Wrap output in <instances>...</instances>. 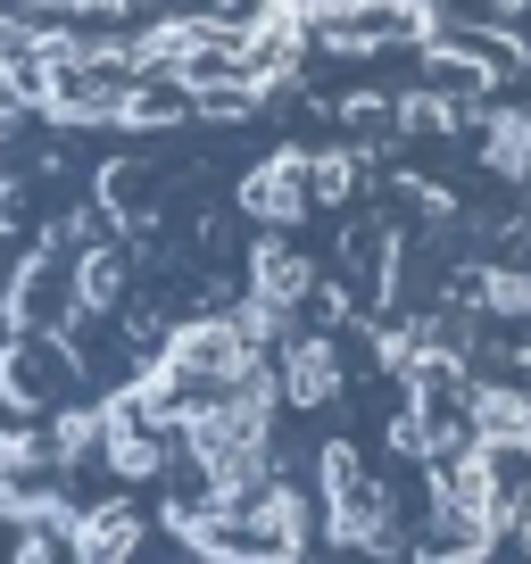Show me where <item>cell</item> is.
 <instances>
[{
	"label": "cell",
	"mask_w": 531,
	"mask_h": 564,
	"mask_svg": "<svg viewBox=\"0 0 531 564\" xmlns=\"http://www.w3.org/2000/svg\"><path fill=\"white\" fill-rule=\"evenodd\" d=\"M249 291H258V300H274V307H283V316H291V307H300L307 291H316V265H307L300 249L283 241V232L266 225V241L249 249Z\"/></svg>",
	"instance_id": "obj_5"
},
{
	"label": "cell",
	"mask_w": 531,
	"mask_h": 564,
	"mask_svg": "<svg viewBox=\"0 0 531 564\" xmlns=\"http://www.w3.org/2000/svg\"><path fill=\"white\" fill-rule=\"evenodd\" d=\"M117 291H124L117 258H108V249H91V258L75 265V300H84V307H108V300H117Z\"/></svg>",
	"instance_id": "obj_13"
},
{
	"label": "cell",
	"mask_w": 531,
	"mask_h": 564,
	"mask_svg": "<svg viewBox=\"0 0 531 564\" xmlns=\"http://www.w3.org/2000/svg\"><path fill=\"white\" fill-rule=\"evenodd\" d=\"M225 9H249V0H225Z\"/></svg>",
	"instance_id": "obj_18"
},
{
	"label": "cell",
	"mask_w": 531,
	"mask_h": 564,
	"mask_svg": "<svg viewBox=\"0 0 531 564\" xmlns=\"http://www.w3.org/2000/svg\"><path fill=\"white\" fill-rule=\"evenodd\" d=\"M457 117H465V108L457 100H432V91H408V100H399V124H408V133H448Z\"/></svg>",
	"instance_id": "obj_14"
},
{
	"label": "cell",
	"mask_w": 531,
	"mask_h": 564,
	"mask_svg": "<svg viewBox=\"0 0 531 564\" xmlns=\"http://www.w3.org/2000/svg\"><path fill=\"white\" fill-rule=\"evenodd\" d=\"M232 324H241V333L258 340V349H274V340H283V307H274V300H258V291H249V300L232 307Z\"/></svg>",
	"instance_id": "obj_15"
},
{
	"label": "cell",
	"mask_w": 531,
	"mask_h": 564,
	"mask_svg": "<svg viewBox=\"0 0 531 564\" xmlns=\"http://www.w3.org/2000/svg\"><path fill=\"white\" fill-rule=\"evenodd\" d=\"M465 423H474V441H531V399L523 390H465Z\"/></svg>",
	"instance_id": "obj_8"
},
{
	"label": "cell",
	"mask_w": 531,
	"mask_h": 564,
	"mask_svg": "<svg viewBox=\"0 0 531 564\" xmlns=\"http://www.w3.org/2000/svg\"><path fill=\"white\" fill-rule=\"evenodd\" d=\"M481 166L498 183H531V108H490L481 124Z\"/></svg>",
	"instance_id": "obj_6"
},
{
	"label": "cell",
	"mask_w": 531,
	"mask_h": 564,
	"mask_svg": "<svg viewBox=\"0 0 531 564\" xmlns=\"http://www.w3.org/2000/svg\"><path fill=\"white\" fill-rule=\"evenodd\" d=\"M514 531H523V547H531V498H523V514H514Z\"/></svg>",
	"instance_id": "obj_17"
},
{
	"label": "cell",
	"mask_w": 531,
	"mask_h": 564,
	"mask_svg": "<svg viewBox=\"0 0 531 564\" xmlns=\"http://www.w3.org/2000/svg\"><path fill=\"white\" fill-rule=\"evenodd\" d=\"M241 531H258V540H249L258 556H300L307 531H316V507H307V498L291 490L283 474H266L258 490L241 498Z\"/></svg>",
	"instance_id": "obj_3"
},
{
	"label": "cell",
	"mask_w": 531,
	"mask_h": 564,
	"mask_svg": "<svg viewBox=\"0 0 531 564\" xmlns=\"http://www.w3.org/2000/svg\"><path fill=\"white\" fill-rule=\"evenodd\" d=\"M349 192H357V150H333V159L307 166V199H324V208H333V199H349Z\"/></svg>",
	"instance_id": "obj_12"
},
{
	"label": "cell",
	"mask_w": 531,
	"mask_h": 564,
	"mask_svg": "<svg viewBox=\"0 0 531 564\" xmlns=\"http://www.w3.org/2000/svg\"><path fill=\"white\" fill-rule=\"evenodd\" d=\"M232 199H241V216H249V225L291 232V225L307 216V159L291 150V141H283V150H266V159L241 175V192H232Z\"/></svg>",
	"instance_id": "obj_2"
},
{
	"label": "cell",
	"mask_w": 531,
	"mask_h": 564,
	"mask_svg": "<svg viewBox=\"0 0 531 564\" xmlns=\"http://www.w3.org/2000/svg\"><path fill=\"white\" fill-rule=\"evenodd\" d=\"M340 340L333 333H283V357H274V382H283L291 406H333L340 399Z\"/></svg>",
	"instance_id": "obj_4"
},
{
	"label": "cell",
	"mask_w": 531,
	"mask_h": 564,
	"mask_svg": "<svg viewBox=\"0 0 531 564\" xmlns=\"http://www.w3.org/2000/svg\"><path fill=\"white\" fill-rule=\"evenodd\" d=\"M42 0H0V18H34Z\"/></svg>",
	"instance_id": "obj_16"
},
{
	"label": "cell",
	"mask_w": 531,
	"mask_h": 564,
	"mask_svg": "<svg viewBox=\"0 0 531 564\" xmlns=\"http://www.w3.org/2000/svg\"><path fill=\"white\" fill-rule=\"evenodd\" d=\"M166 531H175L192 556H232V547H241V514L216 507V498H199V507H166Z\"/></svg>",
	"instance_id": "obj_7"
},
{
	"label": "cell",
	"mask_w": 531,
	"mask_h": 564,
	"mask_svg": "<svg viewBox=\"0 0 531 564\" xmlns=\"http://www.w3.org/2000/svg\"><path fill=\"white\" fill-rule=\"evenodd\" d=\"M316 481H324V531H333L340 547H399V507H390L382 481H366V465H357L349 441H333L316 457Z\"/></svg>",
	"instance_id": "obj_1"
},
{
	"label": "cell",
	"mask_w": 531,
	"mask_h": 564,
	"mask_svg": "<svg viewBox=\"0 0 531 564\" xmlns=\"http://www.w3.org/2000/svg\"><path fill=\"white\" fill-rule=\"evenodd\" d=\"M91 441H100V406H67V415L51 423V465H84Z\"/></svg>",
	"instance_id": "obj_11"
},
{
	"label": "cell",
	"mask_w": 531,
	"mask_h": 564,
	"mask_svg": "<svg viewBox=\"0 0 531 564\" xmlns=\"http://www.w3.org/2000/svg\"><path fill=\"white\" fill-rule=\"evenodd\" d=\"M481 307L507 324H531V265H490L481 274Z\"/></svg>",
	"instance_id": "obj_10"
},
{
	"label": "cell",
	"mask_w": 531,
	"mask_h": 564,
	"mask_svg": "<svg viewBox=\"0 0 531 564\" xmlns=\"http://www.w3.org/2000/svg\"><path fill=\"white\" fill-rule=\"evenodd\" d=\"M75 556H133V547H142V514H133V507H124V498H117V507H91V514H75Z\"/></svg>",
	"instance_id": "obj_9"
}]
</instances>
